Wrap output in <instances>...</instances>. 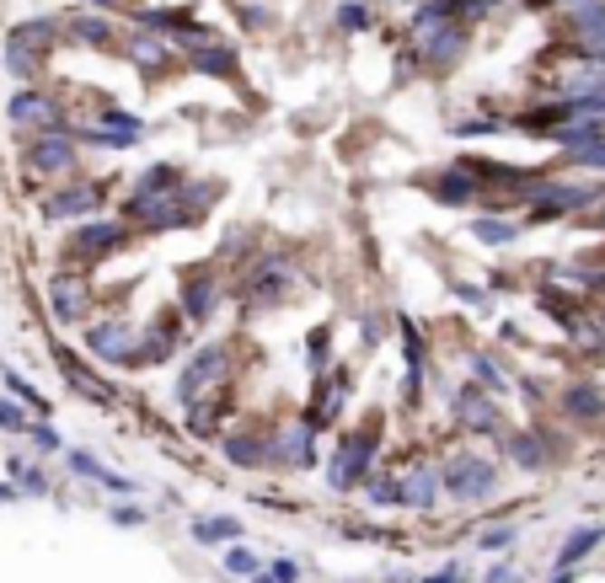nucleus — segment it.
I'll list each match as a JSON object with an SVG mask.
<instances>
[{"label": "nucleus", "mask_w": 605, "mask_h": 583, "mask_svg": "<svg viewBox=\"0 0 605 583\" xmlns=\"http://www.w3.org/2000/svg\"><path fill=\"white\" fill-rule=\"evenodd\" d=\"M380 439H386V407H370L360 423H349L332 444L327 461V487L332 492H360L364 476L380 466Z\"/></svg>", "instance_id": "1"}, {"label": "nucleus", "mask_w": 605, "mask_h": 583, "mask_svg": "<svg viewBox=\"0 0 605 583\" xmlns=\"http://www.w3.org/2000/svg\"><path fill=\"white\" fill-rule=\"evenodd\" d=\"M139 241L134 225H123L119 215H97V220H81L75 231L64 235L60 246V268H81V273H91V268H102V263H113L123 257L129 246Z\"/></svg>", "instance_id": "2"}, {"label": "nucleus", "mask_w": 605, "mask_h": 583, "mask_svg": "<svg viewBox=\"0 0 605 583\" xmlns=\"http://www.w3.org/2000/svg\"><path fill=\"white\" fill-rule=\"evenodd\" d=\"M295 284H301L295 252H290V246H268V252H252V263H246L236 294H242L252 311H274V305L295 300Z\"/></svg>", "instance_id": "3"}, {"label": "nucleus", "mask_w": 605, "mask_h": 583, "mask_svg": "<svg viewBox=\"0 0 605 583\" xmlns=\"http://www.w3.org/2000/svg\"><path fill=\"white\" fill-rule=\"evenodd\" d=\"M445 498L450 503H461V509H477V503H493L498 498V487H504V466L483 455V450H450L445 461Z\"/></svg>", "instance_id": "4"}, {"label": "nucleus", "mask_w": 605, "mask_h": 583, "mask_svg": "<svg viewBox=\"0 0 605 583\" xmlns=\"http://www.w3.org/2000/svg\"><path fill=\"white\" fill-rule=\"evenodd\" d=\"M231 375H236V358H231V343H226V338H220V343H198V349L182 358L178 380H172V402H178V407H193V402H204L209 391H226Z\"/></svg>", "instance_id": "5"}, {"label": "nucleus", "mask_w": 605, "mask_h": 583, "mask_svg": "<svg viewBox=\"0 0 605 583\" xmlns=\"http://www.w3.org/2000/svg\"><path fill=\"white\" fill-rule=\"evenodd\" d=\"M108 209V182H91V177H64L49 182L38 193V220L43 225H81V220H97Z\"/></svg>", "instance_id": "6"}, {"label": "nucleus", "mask_w": 605, "mask_h": 583, "mask_svg": "<svg viewBox=\"0 0 605 583\" xmlns=\"http://www.w3.org/2000/svg\"><path fill=\"white\" fill-rule=\"evenodd\" d=\"M22 167L38 182H64V177H81V139H75V123L70 129H49V134H27L22 139Z\"/></svg>", "instance_id": "7"}, {"label": "nucleus", "mask_w": 605, "mask_h": 583, "mask_svg": "<svg viewBox=\"0 0 605 583\" xmlns=\"http://www.w3.org/2000/svg\"><path fill=\"white\" fill-rule=\"evenodd\" d=\"M81 349L91 353L102 369H134V353H139V327L129 316H91L81 327Z\"/></svg>", "instance_id": "8"}, {"label": "nucleus", "mask_w": 605, "mask_h": 583, "mask_svg": "<svg viewBox=\"0 0 605 583\" xmlns=\"http://www.w3.org/2000/svg\"><path fill=\"white\" fill-rule=\"evenodd\" d=\"M552 412H557L568 428H579V434H605V391H600V380H595V375H568V380H557Z\"/></svg>", "instance_id": "9"}, {"label": "nucleus", "mask_w": 605, "mask_h": 583, "mask_svg": "<svg viewBox=\"0 0 605 583\" xmlns=\"http://www.w3.org/2000/svg\"><path fill=\"white\" fill-rule=\"evenodd\" d=\"M450 423L461 428V434H477V439H504V428H509V417H504V402L498 397H487L483 386H472V380H461L456 391H450Z\"/></svg>", "instance_id": "10"}, {"label": "nucleus", "mask_w": 605, "mask_h": 583, "mask_svg": "<svg viewBox=\"0 0 605 583\" xmlns=\"http://www.w3.org/2000/svg\"><path fill=\"white\" fill-rule=\"evenodd\" d=\"M97 300L102 290L91 284V273H81V268H60L54 279H49V316L60 321V327H86L91 316H97Z\"/></svg>", "instance_id": "11"}, {"label": "nucleus", "mask_w": 605, "mask_h": 583, "mask_svg": "<svg viewBox=\"0 0 605 583\" xmlns=\"http://www.w3.org/2000/svg\"><path fill=\"white\" fill-rule=\"evenodd\" d=\"M5 123L27 139V134H49V129H70L64 118V102L49 91V86H16L5 97Z\"/></svg>", "instance_id": "12"}, {"label": "nucleus", "mask_w": 605, "mask_h": 583, "mask_svg": "<svg viewBox=\"0 0 605 583\" xmlns=\"http://www.w3.org/2000/svg\"><path fill=\"white\" fill-rule=\"evenodd\" d=\"M311 466H322L311 417H305V412H295V417H279V423H274V450H268V471H279V476H295V471H311Z\"/></svg>", "instance_id": "13"}, {"label": "nucleus", "mask_w": 605, "mask_h": 583, "mask_svg": "<svg viewBox=\"0 0 605 583\" xmlns=\"http://www.w3.org/2000/svg\"><path fill=\"white\" fill-rule=\"evenodd\" d=\"M220 305H226V284H220V273H215V257H209V263L182 268V279H178V311L187 316V327H209Z\"/></svg>", "instance_id": "14"}, {"label": "nucleus", "mask_w": 605, "mask_h": 583, "mask_svg": "<svg viewBox=\"0 0 605 583\" xmlns=\"http://www.w3.org/2000/svg\"><path fill=\"white\" fill-rule=\"evenodd\" d=\"M49 353H54L60 375L70 380V391H75L81 402H91V407H119V402H123V386H119V380H108L102 369H91V364L70 349L64 338H54V343H49Z\"/></svg>", "instance_id": "15"}, {"label": "nucleus", "mask_w": 605, "mask_h": 583, "mask_svg": "<svg viewBox=\"0 0 605 583\" xmlns=\"http://www.w3.org/2000/svg\"><path fill=\"white\" fill-rule=\"evenodd\" d=\"M187 349V316L178 305H161L150 327H139V353H134V369H156V364H172Z\"/></svg>", "instance_id": "16"}, {"label": "nucleus", "mask_w": 605, "mask_h": 583, "mask_svg": "<svg viewBox=\"0 0 605 583\" xmlns=\"http://www.w3.org/2000/svg\"><path fill=\"white\" fill-rule=\"evenodd\" d=\"M119 59H129V64L145 75V86H161V75H172V70H187V59H178L172 38H161V33H145V27H129V33H123Z\"/></svg>", "instance_id": "17"}, {"label": "nucleus", "mask_w": 605, "mask_h": 583, "mask_svg": "<svg viewBox=\"0 0 605 583\" xmlns=\"http://www.w3.org/2000/svg\"><path fill=\"white\" fill-rule=\"evenodd\" d=\"M268 450H274V423L242 417L236 428L220 434V455H226V466H236V471H268Z\"/></svg>", "instance_id": "18"}, {"label": "nucleus", "mask_w": 605, "mask_h": 583, "mask_svg": "<svg viewBox=\"0 0 605 583\" xmlns=\"http://www.w3.org/2000/svg\"><path fill=\"white\" fill-rule=\"evenodd\" d=\"M408 43L424 59V75H450L466 59V49H472V22H445V27L424 33V38H408Z\"/></svg>", "instance_id": "19"}, {"label": "nucleus", "mask_w": 605, "mask_h": 583, "mask_svg": "<svg viewBox=\"0 0 605 583\" xmlns=\"http://www.w3.org/2000/svg\"><path fill=\"white\" fill-rule=\"evenodd\" d=\"M418 187H424L434 204H445V209H483L487 204V187L466 172V167H456V161H445V167H434L428 177H418Z\"/></svg>", "instance_id": "20"}, {"label": "nucleus", "mask_w": 605, "mask_h": 583, "mask_svg": "<svg viewBox=\"0 0 605 583\" xmlns=\"http://www.w3.org/2000/svg\"><path fill=\"white\" fill-rule=\"evenodd\" d=\"M60 22H64V43H75V49H97V54H119L123 49V33L108 11L75 5V11H64Z\"/></svg>", "instance_id": "21"}, {"label": "nucleus", "mask_w": 605, "mask_h": 583, "mask_svg": "<svg viewBox=\"0 0 605 583\" xmlns=\"http://www.w3.org/2000/svg\"><path fill=\"white\" fill-rule=\"evenodd\" d=\"M402 471V509H413V514H434L439 509V498H445V471L434 455H413Z\"/></svg>", "instance_id": "22"}, {"label": "nucleus", "mask_w": 605, "mask_h": 583, "mask_svg": "<svg viewBox=\"0 0 605 583\" xmlns=\"http://www.w3.org/2000/svg\"><path fill=\"white\" fill-rule=\"evenodd\" d=\"M498 450H504V461L514 471H525V476H542V471H557L552 461V450H546L542 428L525 417V423H514V428H504V439H498Z\"/></svg>", "instance_id": "23"}, {"label": "nucleus", "mask_w": 605, "mask_h": 583, "mask_svg": "<svg viewBox=\"0 0 605 583\" xmlns=\"http://www.w3.org/2000/svg\"><path fill=\"white\" fill-rule=\"evenodd\" d=\"M562 16V33L573 38V54L605 64V0H590L579 11H557Z\"/></svg>", "instance_id": "24"}, {"label": "nucleus", "mask_w": 605, "mask_h": 583, "mask_svg": "<svg viewBox=\"0 0 605 583\" xmlns=\"http://www.w3.org/2000/svg\"><path fill=\"white\" fill-rule=\"evenodd\" d=\"M64 471H70L75 482H97L102 492H119V498H134V492H139V482H134V476H123V471H113V466H102L91 450H64Z\"/></svg>", "instance_id": "25"}, {"label": "nucleus", "mask_w": 605, "mask_h": 583, "mask_svg": "<svg viewBox=\"0 0 605 583\" xmlns=\"http://www.w3.org/2000/svg\"><path fill=\"white\" fill-rule=\"evenodd\" d=\"M187 70L193 75H215V81H226V86H242V49L226 38V43H209V49H198V54H187Z\"/></svg>", "instance_id": "26"}, {"label": "nucleus", "mask_w": 605, "mask_h": 583, "mask_svg": "<svg viewBox=\"0 0 605 583\" xmlns=\"http://www.w3.org/2000/svg\"><path fill=\"white\" fill-rule=\"evenodd\" d=\"M182 428H187V439H198V444H220V434H226V391L215 397H204V402H193V407H182Z\"/></svg>", "instance_id": "27"}, {"label": "nucleus", "mask_w": 605, "mask_h": 583, "mask_svg": "<svg viewBox=\"0 0 605 583\" xmlns=\"http://www.w3.org/2000/svg\"><path fill=\"white\" fill-rule=\"evenodd\" d=\"M466 380H472V386H483L487 397H498V402H504V397H514V380H520V375H509V369H504L487 349H466Z\"/></svg>", "instance_id": "28"}, {"label": "nucleus", "mask_w": 605, "mask_h": 583, "mask_svg": "<svg viewBox=\"0 0 605 583\" xmlns=\"http://www.w3.org/2000/svg\"><path fill=\"white\" fill-rule=\"evenodd\" d=\"M86 123L108 129V134L119 139L123 150H134V145H139V139L150 134V123H145V118H139V113H129V108H113V102H102V108H97V113L86 118Z\"/></svg>", "instance_id": "29"}, {"label": "nucleus", "mask_w": 605, "mask_h": 583, "mask_svg": "<svg viewBox=\"0 0 605 583\" xmlns=\"http://www.w3.org/2000/svg\"><path fill=\"white\" fill-rule=\"evenodd\" d=\"M525 231H531V225L514 220V215H472V220H466V235L483 241V246H514Z\"/></svg>", "instance_id": "30"}, {"label": "nucleus", "mask_w": 605, "mask_h": 583, "mask_svg": "<svg viewBox=\"0 0 605 583\" xmlns=\"http://www.w3.org/2000/svg\"><path fill=\"white\" fill-rule=\"evenodd\" d=\"M600 546H605V525H579V530H568V540L557 546L552 568H584V562H590Z\"/></svg>", "instance_id": "31"}, {"label": "nucleus", "mask_w": 605, "mask_h": 583, "mask_svg": "<svg viewBox=\"0 0 605 583\" xmlns=\"http://www.w3.org/2000/svg\"><path fill=\"white\" fill-rule=\"evenodd\" d=\"M552 172H573V177H605V139H590L579 150H557Z\"/></svg>", "instance_id": "32"}, {"label": "nucleus", "mask_w": 605, "mask_h": 583, "mask_svg": "<svg viewBox=\"0 0 605 583\" xmlns=\"http://www.w3.org/2000/svg\"><path fill=\"white\" fill-rule=\"evenodd\" d=\"M0 466H5V476H11L16 487H22V498H49V492H54L49 471L38 466V461H27V455H5Z\"/></svg>", "instance_id": "33"}, {"label": "nucleus", "mask_w": 605, "mask_h": 583, "mask_svg": "<svg viewBox=\"0 0 605 583\" xmlns=\"http://www.w3.org/2000/svg\"><path fill=\"white\" fill-rule=\"evenodd\" d=\"M364 503L370 509H402V471H386V466H375L370 476H364Z\"/></svg>", "instance_id": "34"}, {"label": "nucleus", "mask_w": 605, "mask_h": 583, "mask_svg": "<svg viewBox=\"0 0 605 583\" xmlns=\"http://www.w3.org/2000/svg\"><path fill=\"white\" fill-rule=\"evenodd\" d=\"M187 167H178V161H150V167H145V172L134 177V187H139V193H182V187H187Z\"/></svg>", "instance_id": "35"}, {"label": "nucleus", "mask_w": 605, "mask_h": 583, "mask_svg": "<svg viewBox=\"0 0 605 583\" xmlns=\"http://www.w3.org/2000/svg\"><path fill=\"white\" fill-rule=\"evenodd\" d=\"M187 530H193L198 546H231V540H242V520H231V514H198Z\"/></svg>", "instance_id": "36"}, {"label": "nucleus", "mask_w": 605, "mask_h": 583, "mask_svg": "<svg viewBox=\"0 0 605 583\" xmlns=\"http://www.w3.org/2000/svg\"><path fill=\"white\" fill-rule=\"evenodd\" d=\"M332 27H338L343 38H364V33L375 27V11H370V0H338V11H332Z\"/></svg>", "instance_id": "37"}, {"label": "nucleus", "mask_w": 605, "mask_h": 583, "mask_svg": "<svg viewBox=\"0 0 605 583\" xmlns=\"http://www.w3.org/2000/svg\"><path fill=\"white\" fill-rule=\"evenodd\" d=\"M220 568H226L231 578H257L268 562H263V551H252L246 540H231V546H220Z\"/></svg>", "instance_id": "38"}, {"label": "nucleus", "mask_w": 605, "mask_h": 583, "mask_svg": "<svg viewBox=\"0 0 605 583\" xmlns=\"http://www.w3.org/2000/svg\"><path fill=\"white\" fill-rule=\"evenodd\" d=\"M178 198H182V209H193V220L204 225V215H209V204L220 198V182H215V177H187V187H182Z\"/></svg>", "instance_id": "39"}, {"label": "nucleus", "mask_w": 605, "mask_h": 583, "mask_svg": "<svg viewBox=\"0 0 605 583\" xmlns=\"http://www.w3.org/2000/svg\"><path fill=\"white\" fill-rule=\"evenodd\" d=\"M0 380H5V397H16L22 407H33L38 417H49V397H43V391H38V386H33L22 369H0Z\"/></svg>", "instance_id": "40"}, {"label": "nucleus", "mask_w": 605, "mask_h": 583, "mask_svg": "<svg viewBox=\"0 0 605 583\" xmlns=\"http://www.w3.org/2000/svg\"><path fill=\"white\" fill-rule=\"evenodd\" d=\"M504 129H514L509 118H487V113H466L450 123V134L456 139H493V134H504Z\"/></svg>", "instance_id": "41"}, {"label": "nucleus", "mask_w": 605, "mask_h": 583, "mask_svg": "<svg viewBox=\"0 0 605 583\" xmlns=\"http://www.w3.org/2000/svg\"><path fill=\"white\" fill-rule=\"evenodd\" d=\"M38 423V412L22 407L16 397H0V434H11V439H27V428Z\"/></svg>", "instance_id": "42"}, {"label": "nucleus", "mask_w": 605, "mask_h": 583, "mask_svg": "<svg viewBox=\"0 0 605 583\" xmlns=\"http://www.w3.org/2000/svg\"><path fill=\"white\" fill-rule=\"evenodd\" d=\"M305 364H311V375H327V369H332V327H316V332L305 338Z\"/></svg>", "instance_id": "43"}, {"label": "nucleus", "mask_w": 605, "mask_h": 583, "mask_svg": "<svg viewBox=\"0 0 605 583\" xmlns=\"http://www.w3.org/2000/svg\"><path fill=\"white\" fill-rule=\"evenodd\" d=\"M397 327H402V353H408V364H428V338H424V327H418L413 316H397Z\"/></svg>", "instance_id": "44"}, {"label": "nucleus", "mask_w": 605, "mask_h": 583, "mask_svg": "<svg viewBox=\"0 0 605 583\" xmlns=\"http://www.w3.org/2000/svg\"><path fill=\"white\" fill-rule=\"evenodd\" d=\"M520 540V525H487L472 535V551H509Z\"/></svg>", "instance_id": "45"}, {"label": "nucleus", "mask_w": 605, "mask_h": 583, "mask_svg": "<svg viewBox=\"0 0 605 583\" xmlns=\"http://www.w3.org/2000/svg\"><path fill=\"white\" fill-rule=\"evenodd\" d=\"M27 444H33L38 455H64V439H60V428H54L49 417H38V423L27 428Z\"/></svg>", "instance_id": "46"}, {"label": "nucleus", "mask_w": 605, "mask_h": 583, "mask_svg": "<svg viewBox=\"0 0 605 583\" xmlns=\"http://www.w3.org/2000/svg\"><path fill=\"white\" fill-rule=\"evenodd\" d=\"M108 520H113L119 530H139V525H150V509H139L134 498H119V503L108 509Z\"/></svg>", "instance_id": "47"}, {"label": "nucleus", "mask_w": 605, "mask_h": 583, "mask_svg": "<svg viewBox=\"0 0 605 583\" xmlns=\"http://www.w3.org/2000/svg\"><path fill=\"white\" fill-rule=\"evenodd\" d=\"M514 391H520L531 407L542 412V407H552V391H557V386H546L542 375H520V380H514Z\"/></svg>", "instance_id": "48"}, {"label": "nucleus", "mask_w": 605, "mask_h": 583, "mask_svg": "<svg viewBox=\"0 0 605 583\" xmlns=\"http://www.w3.org/2000/svg\"><path fill=\"white\" fill-rule=\"evenodd\" d=\"M525 573H520V562H493L483 573V583H520Z\"/></svg>", "instance_id": "49"}, {"label": "nucleus", "mask_w": 605, "mask_h": 583, "mask_svg": "<svg viewBox=\"0 0 605 583\" xmlns=\"http://www.w3.org/2000/svg\"><path fill=\"white\" fill-rule=\"evenodd\" d=\"M456 300H461V305H472V311H487V305H493L483 284H456Z\"/></svg>", "instance_id": "50"}, {"label": "nucleus", "mask_w": 605, "mask_h": 583, "mask_svg": "<svg viewBox=\"0 0 605 583\" xmlns=\"http://www.w3.org/2000/svg\"><path fill=\"white\" fill-rule=\"evenodd\" d=\"M236 11H242L246 27H274V11H268V5H246V0H236Z\"/></svg>", "instance_id": "51"}, {"label": "nucleus", "mask_w": 605, "mask_h": 583, "mask_svg": "<svg viewBox=\"0 0 605 583\" xmlns=\"http://www.w3.org/2000/svg\"><path fill=\"white\" fill-rule=\"evenodd\" d=\"M268 573H274L279 583H301V562H295V557H274Z\"/></svg>", "instance_id": "52"}, {"label": "nucleus", "mask_w": 605, "mask_h": 583, "mask_svg": "<svg viewBox=\"0 0 605 583\" xmlns=\"http://www.w3.org/2000/svg\"><path fill=\"white\" fill-rule=\"evenodd\" d=\"M75 5H86V11H108V16H129V11H134V0H75Z\"/></svg>", "instance_id": "53"}, {"label": "nucleus", "mask_w": 605, "mask_h": 583, "mask_svg": "<svg viewBox=\"0 0 605 583\" xmlns=\"http://www.w3.org/2000/svg\"><path fill=\"white\" fill-rule=\"evenodd\" d=\"M418 583H466V573H461V562H450V568H434V573H424Z\"/></svg>", "instance_id": "54"}, {"label": "nucleus", "mask_w": 605, "mask_h": 583, "mask_svg": "<svg viewBox=\"0 0 605 583\" xmlns=\"http://www.w3.org/2000/svg\"><path fill=\"white\" fill-rule=\"evenodd\" d=\"M579 231H590V235H600L605 241V204L600 209H590V215H579Z\"/></svg>", "instance_id": "55"}, {"label": "nucleus", "mask_w": 605, "mask_h": 583, "mask_svg": "<svg viewBox=\"0 0 605 583\" xmlns=\"http://www.w3.org/2000/svg\"><path fill=\"white\" fill-rule=\"evenodd\" d=\"M380 338H386V321H380V316H364V349H380Z\"/></svg>", "instance_id": "56"}, {"label": "nucleus", "mask_w": 605, "mask_h": 583, "mask_svg": "<svg viewBox=\"0 0 605 583\" xmlns=\"http://www.w3.org/2000/svg\"><path fill=\"white\" fill-rule=\"evenodd\" d=\"M573 263H595V268H605V241H595V246H579V252H573Z\"/></svg>", "instance_id": "57"}, {"label": "nucleus", "mask_w": 605, "mask_h": 583, "mask_svg": "<svg viewBox=\"0 0 605 583\" xmlns=\"http://www.w3.org/2000/svg\"><path fill=\"white\" fill-rule=\"evenodd\" d=\"M16 498H22V487H16V482H0V503H16Z\"/></svg>", "instance_id": "58"}, {"label": "nucleus", "mask_w": 605, "mask_h": 583, "mask_svg": "<svg viewBox=\"0 0 605 583\" xmlns=\"http://www.w3.org/2000/svg\"><path fill=\"white\" fill-rule=\"evenodd\" d=\"M246 583H279V578H274V573H268V568H263V573H257V578H246Z\"/></svg>", "instance_id": "59"}]
</instances>
